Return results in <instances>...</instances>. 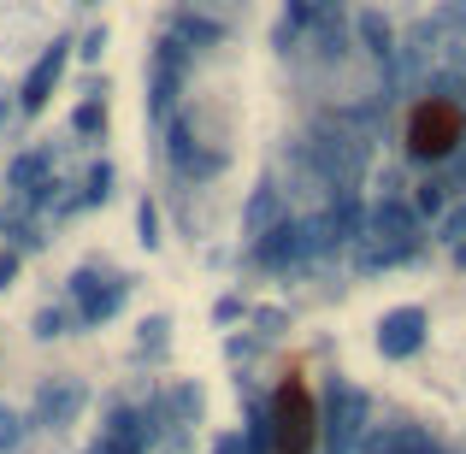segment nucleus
Returning <instances> with one entry per match:
<instances>
[{
	"label": "nucleus",
	"mask_w": 466,
	"mask_h": 454,
	"mask_svg": "<svg viewBox=\"0 0 466 454\" xmlns=\"http://www.w3.org/2000/svg\"><path fill=\"white\" fill-rule=\"evenodd\" d=\"M366 237H378L372 248H366V266H396L420 248V213H413L401 195H390V201H378L372 213H366Z\"/></svg>",
	"instance_id": "obj_1"
},
{
	"label": "nucleus",
	"mask_w": 466,
	"mask_h": 454,
	"mask_svg": "<svg viewBox=\"0 0 466 454\" xmlns=\"http://www.w3.org/2000/svg\"><path fill=\"white\" fill-rule=\"evenodd\" d=\"M308 159L319 166V177H330V183H337V195H342V189H354L360 171H366V136H360V130H349V125H325V130H313Z\"/></svg>",
	"instance_id": "obj_2"
},
{
	"label": "nucleus",
	"mask_w": 466,
	"mask_h": 454,
	"mask_svg": "<svg viewBox=\"0 0 466 454\" xmlns=\"http://www.w3.org/2000/svg\"><path fill=\"white\" fill-rule=\"evenodd\" d=\"M360 425H366V396L354 384H330V396H325V449L354 454L360 449Z\"/></svg>",
	"instance_id": "obj_3"
},
{
	"label": "nucleus",
	"mask_w": 466,
	"mask_h": 454,
	"mask_svg": "<svg viewBox=\"0 0 466 454\" xmlns=\"http://www.w3.org/2000/svg\"><path fill=\"white\" fill-rule=\"evenodd\" d=\"M183 54H189V47H183L177 35L154 42V54H148V113L159 118V125H166L171 106H177V89H183Z\"/></svg>",
	"instance_id": "obj_4"
},
{
	"label": "nucleus",
	"mask_w": 466,
	"mask_h": 454,
	"mask_svg": "<svg viewBox=\"0 0 466 454\" xmlns=\"http://www.w3.org/2000/svg\"><path fill=\"white\" fill-rule=\"evenodd\" d=\"M308 254H319V242H313V225H296V218H278L272 230H260V242H254V260L260 266H296V260H308Z\"/></svg>",
	"instance_id": "obj_5"
},
{
	"label": "nucleus",
	"mask_w": 466,
	"mask_h": 454,
	"mask_svg": "<svg viewBox=\"0 0 466 454\" xmlns=\"http://www.w3.org/2000/svg\"><path fill=\"white\" fill-rule=\"evenodd\" d=\"M66 66H71V42L59 35V42L47 47V54L35 59V66H30V77H24V89H18V106H24V113H42V106L54 101L59 77H66Z\"/></svg>",
	"instance_id": "obj_6"
},
{
	"label": "nucleus",
	"mask_w": 466,
	"mask_h": 454,
	"mask_svg": "<svg viewBox=\"0 0 466 454\" xmlns=\"http://www.w3.org/2000/svg\"><path fill=\"white\" fill-rule=\"evenodd\" d=\"M420 342H425L420 307H396V313L378 325V354H384V360H408V354H420Z\"/></svg>",
	"instance_id": "obj_7"
},
{
	"label": "nucleus",
	"mask_w": 466,
	"mask_h": 454,
	"mask_svg": "<svg viewBox=\"0 0 466 454\" xmlns=\"http://www.w3.org/2000/svg\"><path fill=\"white\" fill-rule=\"evenodd\" d=\"M148 437H154L148 413H137V408H118L113 419H106L101 443H95L89 454H148Z\"/></svg>",
	"instance_id": "obj_8"
},
{
	"label": "nucleus",
	"mask_w": 466,
	"mask_h": 454,
	"mask_svg": "<svg viewBox=\"0 0 466 454\" xmlns=\"http://www.w3.org/2000/svg\"><path fill=\"white\" fill-rule=\"evenodd\" d=\"M6 183H12V189H24L30 201H54V189H59V183H54V154H47V148L18 154L6 166Z\"/></svg>",
	"instance_id": "obj_9"
},
{
	"label": "nucleus",
	"mask_w": 466,
	"mask_h": 454,
	"mask_svg": "<svg viewBox=\"0 0 466 454\" xmlns=\"http://www.w3.org/2000/svg\"><path fill=\"white\" fill-rule=\"evenodd\" d=\"M71 296L83 301V325H101V318H113L118 307H125V284H95V272H77L71 277Z\"/></svg>",
	"instance_id": "obj_10"
},
{
	"label": "nucleus",
	"mask_w": 466,
	"mask_h": 454,
	"mask_svg": "<svg viewBox=\"0 0 466 454\" xmlns=\"http://www.w3.org/2000/svg\"><path fill=\"white\" fill-rule=\"evenodd\" d=\"M360 454H443L420 425H384V431L360 437Z\"/></svg>",
	"instance_id": "obj_11"
},
{
	"label": "nucleus",
	"mask_w": 466,
	"mask_h": 454,
	"mask_svg": "<svg viewBox=\"0 0 466 454\" xmlns=\"http://www.w3.org/2000/svg\"><path fill=\"white\" fill-rule=\"evenodd\" d=\"M171 166H177L183 177H213V171L225 166V159L207 154L201 142H195V130H189V125H171Z\"/></svg>",
	"instance_id": "obj_12"
},
{
	"label": "nucleus",
	"mask_w": 466,
	"mask_h": 454,
	"mask_svg": "<svg viewBox=\"0 0 466 454\" xmlns=\"http://www.w3.org/2000/svg\"><path fill=\"white\" fill-rule=\"evenodd\" d=\"M83 413V389L71 384V378H59V384H47L42 396H35V419L42 425H71Z\"/></svg>",
	"instance_id": "obj_13"
},
{
	"label": "nucleus",
	"mask_w": 466,
	"mask_h": 454,
	"mask_svg": "<svg viewBox=\"0 0 466 454\" xmlns=\"http://www.w3.org/2000/svg\"><path fill=\"white\" fill-rule=\"evenodd\" d=\"M443 130H449V136L461 130L449 106H431V113H420V125H413V154H443V148H449Z\"/></svg>",
	"instance_id": "obj_14"
},
{
	"label": "nucleus",
	"mask_w": 466,
	"mask_h": 454,
	"mask_svg": "<svg viewBox=\"0 0 466 454\" xmlns=\"http://www.w3.org/2000/svg\"><path fill=\"white\" fill-rule=\"evenodd\" d=\"M171 35H177L183 47H218V42H225V24L201 18V12H177V24H171Z\"/></svg>",
	"instance_id": "obj_15"
},
{
	"label": "nucleus",
	"mask_w": 466,
	"mask_h": 454,
	"mask_svg": "<svg viewBox=\"0 0 466 454\" xmlns=\"http://www.w3.org/2000/svg\"><path fill=\"white\" fill-rule=\"evenodd\" d=\"M360 42H366V54L390 59V47H396V30H390L384 12H360Z\"/></svg>",
	"instance_id": "obj_16"
},
{
	"label": "nucleus",
	"mask_w": 466,
	"mask_h": 454,
	"mask_svg": "<svg viewBox=\"0 0 466 454\" xmlns=\"http://www.w3.org/2000/svg\"><path fill=\"white\" fill-rule=\"evenodd\" d=\"M278 419H284V454H301V389H284Z\"/></svg>",
	"instance_id": "obj_17"
},
{
	"label": "nucleus",
	"mask_w": 466,
	"mask_h": 454,
	"mask_svg": "<svg viewBox=\"0 0 466 454\" xmlns=\"http://www.w3.org/2000/svg\"><path fill=\"white\" fill-rule=\"evenodd\" d=\"M71 130H77V136H89V142L106 130V101H101V95H89V101L71 113Z\"/></svg>",
	"instance_id": "obj_18"
},
{
	"label": "nucleus",
	"mask_w": 466,
	"mask_h": 454,
	"mask_svg": "<svg viewBox=\"0 0 466 454\" xmlns=\"http://www.w3.org/2000/svg\"><path fill=\"white\" fill-rule=\"evenodd\" d=\"M272 225H278V189H266V183H260L254 201H248V230L260 237V230H272Z\"/></svg>",
	"instance_id": "obj_19"
},
{
	"label": "nucleus",
	"mask_w": 466,
	"mask_h": 454,
	"mask_svg": "<svg viewBox=\"0 0 466 454\" xmlns=\"http://www.w3.org/2000/svg\"><path fill=\"white\" fill-rule=\"evenodd\" d=\"M83 195H89V201H106V195H113V166H106V159L89 171V189H83Z\"/></svg>",
	"instance_id": "obj_20"
},
{
	"label": "nucleus",
	"mask_w": 466,
	"mask_h": 454,
	"mask_svg": "<svg viewBox=\"0 0 466 454\" xmlns=\"http://www.w3.org/2000/svg\"><path fill=\"white\" fill-rule=\"evenodd\" d=\"M443 201H449V195H443V183H425V189H420V201H413V213H443Z\"/></svg>",
	"instance_id": "obj_21"
},
{
	"label": "nucleus",
	"mask_w": 466,
	"mask_h": 454,
	"mask_svg": "<svg viewBox=\"0 0 466 454\" xmlns=\"http://www.w3.org/2000/svg\"><path fill=\"white\" fill-rule=\"evenodd\" d=\"M18 437H24V419L0 408V449H18Z\"/></svg>",
	"instance_id": "obj_22"
},
{
	"label": "nucleus",
	"mask_w": 466,
	"mask_h": 454,
	"mask_svg": "<svg viewBox=\"0 0 466 454\" xmlns=\"http://www.w3.org/2000/svg\"><path fill=\"white\" fill-rule=\"evenodd\" d=\"M137 230H142V242H159V213H154L148 201L137 207Z\"/></svg>",
	"instance_id": "obj_23"
},
{
	"label": "nucleus",
	"mask_w": 466,
	"mask_h": 454,
	"mask_svg": "<svg viewBox=\"0 0 466 454\" xmlns=\"http://www.w3.org/2000/svg\"><path fill=\"white\" fill-rule=\"evenodd\" d=\"M59 330H66V313H59V307H47V313L35 318V337H59Z\"/></svg>",
	"instance_id": "obj_24"
},
{
	"label": "nucleus",
	"mask_w": 466,
	"mask_h": 454,
	"mask_svg": "<svg viewBox=\"0 0 466 454\" xmlns=\"http://www.w3.org/2000/svg\"><path fill=\"white\" fill-rule=\"evenodd\" d=\"M101 47H106V30H89V35H83V47H77V54H83V59H101Z\"/></svg>",
	"instance_id": "obj_25"
},
{
	"label": "nucleus",
	"mask_w": 466,
	"mask_h": 454,
	"mask_svg": "<svg viewBox=\"0 0 466 454\" xmlns=\"http://www.w3.org/2000/svg\"><path fill=\"white\" fill-rule=\"evenodd\" d=\"M12 272H18V260H12V254H0V289L12 284Z\"/></svg>",
	"instance_id": "obj_26"
},
{
	"label": "nucleus",
	"mask_w": 466,
	"mask_h": 454,
	"mask_svg": "<svg viewBox=\"0 0 466 454\" xmlns=\"http://www.w3.org/2000/svg\"><path fill=\"white\" fill-rule=\"evenodd\" d=\"M0 125H6V101H0Z\"/></svg>",
	"instance_id": "obj_27"
},
{
	"label": "nucleus",
	"mask_w": 466,
	"mask_h": 454,
	"mask_svg": "<svg viewBox=\"0 0 466 454\" xmlns=\"http://www.w3.org/2000/svg\"><path fill=\"white\" fill-rule=\"evenodd\" d=\"M77 6H95V0H77Z\"/></svg>",
	"instance_id": "obj_28"
},
{
	"label": "nucleus",
	"mask_w": 466,
	"mask_h": 454,
	"mask_svg": "<svg viewBox=\"0 0 466 454\" xmlns=\"http://www.w3.org/2000/svg\"><path fill=\"white\" fill-rule=\"evenodd\" d=\"M461 12H466V0H461Z\"/></svg>",
	"instance_id": "obj_29"
}]
</instances>
